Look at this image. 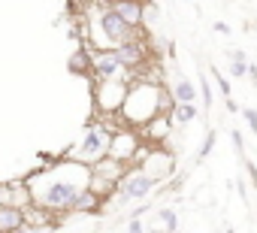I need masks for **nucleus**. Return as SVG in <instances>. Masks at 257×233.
<instances>
[{
    "label": "nucleus",
    "instance_id": "16",
    "mask_svg": "<svg viewBox=\"0 0 257 233\" xmlns=\"http://www.w3.org/2000/svg\"><path fill=\"white\" fill-rule=\"evenodd\" d=\"M158 224L164 230H179V215L176 209H158Z\"/></svg>",
    "mask_w": 257,
    "mask_h": 233
},
{
    "label": "nucleus",
    "instance_id": "3",
    "mask_svg": "<svg viewBox=\"0 0 257 233\" xmlns=\"http://www.w3.org/2000/svg\"><path fill=\"white\" fill-rule=\"evenodd\" d=\"M91 28H94V49H112V46H118V43H124V40H131V37L140 34V28L127 25L109 4L97 13Z\"/></svg>",
    "mask_w": 257,
    "mask_h": 233
},
{
    "label": "nucleus",
    "instance_id": "20",
    "mask_svg": "<svg viewBox=\"0 0 257 233\" xmlns=\"http://www.w3.org/2000/svg\"><path fill=\"white\" fill-rule=\"evenodd\" d=\"M212 79L218 82V91L224 94V100H227V97H233V91H230V82H227V76H224V73H218V70H212Z\"/></svg>",
    "mask_w": 257,
    "mask_h": 233
},
{
    "label": "nucleus",
    "instance_id": "13",
    "mask_svg": "<svg viewBox=\"0 0 257 233\" xmlns=\"http://www.w3.org/2000/svg\"><path fill=\"white\" fill-rule=\"evenodd\" d=\"M197 119H200L197 100H188V103H176V106H173V122H176V125H194Z\"/></svg>",
    "mask_w": 257,
    "mask_h": 233
},
{
    "label": "nucleus",
    "instance_id": "12",
    "mask_svg": "<svg viewBox=\"0 0 257 233\" xmlns=\"http://www.w3.org/2000/svg\"><path fill=\"white\" fill-rule=\"evenodd\" d=\"M109 7L134 28H143V7L146 0H109Z\"/></svg>",
    "mask_w": 257,
    "mask_h": 233
},
{
    "label": "nucleus",
    "instance_id": "2",
    "mask_svg": "<svg viewBox=\"0 0 257 233\" xmlns=\"http://www.w3.org/2000/svg\"><path fill=\"white\" fill-rule=\"evenodd\" d=\"M161 112V85L158 82H146V79H137L127 85V94H124V103L118 109L121 122L127 128H143L146 122H152L155 115Z\"/></svg>",
    "mask_w": 257,
    "mask_h": 233
},
{
    "label": "nucleus",
    "instance_id": "18",
    "mask_svg": "<svg viewBox=\"0 0 257 233\" xmlns=\"http://www.w3.org/2000/svg\"><path fill=\"white\" fill-rule=\"evenodd\" d=\"M233 64H230V76H236V79H242V76H248V58H230Z\"/></svg>",
    "mask_w": 257,
    "mask_h": 233
},
{
    "label": "nucleus",
    "instance_id": "17",
    "mask_svg": "<svg viewBox=\"0 0 257 233\" xmlns=\"http://www.w3.org/2000/svg\"><path fill=\"white\" fill-rule=\"evenodd\" d=\"M215 140H218V134H215V131H206V140H203V146H200V152H197V161H206V158L212 155Z\"/></svg>",
    "mask_w": 257,
    "mask_h": 233
},
{
    "label": "nucleus",
    "instance_id": "22",
    "mask_svg": "<svg viewBox=\"0 0 257 233\" xmlns=\"http://www.w3.org/2000/svg\"><path fill=\"white\" fill-rule=\"evenodd\" d=\"M230 137H233V149H236V155L242 158V155H245V143H242V134H239V131H233Z\"/></svg>",
    "mask_w": 257,
    "mask_h": 233
},
{
    "label": "nucleus",
    "instance_id": "23",
    "mask_svg": "<svg viewBox=\"0 0 257 233\" xmlns=\"http://www.w3.org/2000/svg\"><path fill=\"white\" fill-rule=\"evenodd\" d=\"M127 230H131V233H140V230H146V224L140 221V215H134L131 221H127Z\"/></svg>",
    "mask_w": 257,
    "mask_h": 233
},
{
    "label": "nucleus",
    "instance_id": "4",
    "mask_svg": "<svg viewBox=\"0 0 257 233\" xmlns=\"http://www.w3.org/2000/svg\"><path fill=\"white\" fill-rule=\"evenodd\" d=\"M137 158L143 161L140 164V170L143 173H149L158 185L161 182H167L173 173H176V155L164 146V143H152V146H140V152H137Z\"/></svg>",
    "mask_w": 257,
    "mask_h": 233
},
{
    "label": "nucleus",
    "instance_id": "9",
    "mask_svg": "<svg viewBox=\"0 0 257 233\" xmlns=\"http://www.w3.org/2000/svg\"><path fill=\"white\" fill-rule=\"evenodd\" d=\"M137 152H140V137L131 131V128H121V131H112V137H109V152L106 155H112V158H118V161H124V164H131L134 158H137Z\"/></svg>",
    "mask_w": 257,
    "mask_h": 233
},
{
    "label": "nucleus",
    "instance_id": "25",
    "mask_svg": "<svg viewBox=\"0 0 257 233\" xmlns=\"http://www.w3.org/2000/svg\"><path fill=\"white\" fill-rule=\"evenodd\" d=\"M215 31H218V34H230V25H224V22H215Z\"/></svg>",
    "mask_w": 257,
    "mask_h": 233
},
{
    "label": "nucleus",
    "instance_id": "26",
    "mask_svg": "<svg viewBox=\"0 0 257 233\" xmlns=\"http://www.w3.org/2000/svg\"><path fill=\"white\" fill-rule=\"evenodd\" d=\"M85 4H103V0H85Z\"/></svg>",
    "mask_w": 257,
    "mask_h": 233
},
{
    "label": "nucleus",
    "instance_id": "6",
    "mask_svg": "<svg viewBox=\"0 0 257 233\" xmlns=\"http://www.w3.org/2000/svg\"><path fill=\"white\" fill-rule=\"evenodd\" d=\"M127 79L115 76V79H97V88H94V97H97V109L103 115H118L121 103H124V94H127Z\"/></svg>",
    "mask_w": 257,
    "mask_h": 233
},
{
    "label": "nucleus",
    "instance_id": "21",
    "mask_svg": "<svg viewBox=\"0 0 257 233\" xmlns=\"http://www.w3.org/2000/svg\"><path fill=\"white\" fill-rule=\"evenodd\" d=\"M200 100H203L206 109H212V88H209V79L206 76H200Z\"/></svg>",
    "mask_w": 257,
    "mask_h": 233
},
{
    "label": "nucleus",
    "instance_id": "1",
    "mask_svg": "<svg viewBox=\"0 0 257 233\" xmlns=\"http://www.w3.org/2000/svg\"><path fill=\"white\" fill-rule=\"evenodd\" d=\"M91 167L82 161H67L49 170H40L28 179V200L43 212H70L73 200L82 188H88Z\"/></svg>",
    "mask_w": 257,
    "mask_h": 233
},
{
    "label": "nucleus",
    "instance_id": "15",
    "mask_svg": "<svg viewBox=\"0 0 257 233\" xmlns=\"http://www.w3.org/2000/svg\"><path fill=\"white\" fill-rule=\"evenodd\" d=\"M173 97H176V103H188V100H197V88H194V82L191 79H185V76H179L176 82H173Z\"/></svg>",
    "mask_w": 257,
    "mask_h": 233
},
{
    "label": "nucleus",
    "instance_id": "19",
    "mask_svg": "<svg viewBox=\"0 0 257 233\" xmlns=\"http://www.w3.org/2000/svg\"><path fill=\"white\" fill-rule=\"evenodd\" d=\"M239 112H242V119H245L248 131H251V134H257V109H251V106H242Z\"/></svg>",
    "mask_w": 257,
    "mask_h": 233
},
{
    "label": "nucleus",
    "instance_id": "14",
    "mask_svg": "<svg viewBox=\"0 0 257 233\" xmlns=\"http://www.w3.org/2000/svg\"><path fill=\"white\" fill-rule=\"evenodd\" d=\"M67 67H70V73H76V76L91 73V49H76V52L70 55Z\"/></svg>",
    "mask_w": 257,
    "mask_h": 233
},
{
    "label": "nucleus",
    "instance_id": "10",
    "mask_svg": "<svg viewBox=\"0 0 257 233\" xmlns=\"http://www.w3.org/2000/svg\"><path fill=\"white\" fill-rule=\"evenodd\" d=\"M121 73H124V67L112 49H94L91 52V76L94 79H115Z\"/></svg>",
    "mask_w": 257,
    "mask_h": 233
},
{
    "label": "nucleus",
    "instance_id": "24",
    "mask_svg": "<svg viewBox=\"0 0 257 233\" xmlns=\"http://www.w3.org/2000/svg\"><path fill=\"white\" fill-rule=\"evenodd\" d=\"M242 161H245V170H248V179H251V182H254V188H257V167H254V164H251V161H248L245 155H242Z\"/></svg>",
    "mask_w": 257,
    "mask_h": 233
},
{
    "label": "nucleus",
    "instance_id": "5",
    "mask_svg": "<svg viewBox=\"0 0 257 233\" xmlns=\"http://www.w3.org/2000/svg\"><path fill=\"white\" fill-rule=\"evenodd\" d=\"M158 188V182L143 173V170H124L121 179L115 182V194H118V203H137V200H149L152 191Z\"/></svg>",
    "mask_w": 257,
    "mask_h": 233
},
{
    "label": "nucleus",
    "instance_id": "7",
    "mask_svg": "<svg viewBox=\"0 0 257 233\" xmlns=\"http://www.w3.org/2000/svg\"><path fill=\"white\" fill-rule=\"evenodd\" d=\"M109 137H112L109 128H103V125L91 128V131L82 137V143L76 146V152H73L70 158H73V161H82V164H94V161H100V158L109 152Z\"/></svg>",
    "mask_w": 257,
    "mask_h": 233
},
{
    "label": "nucleus",
    "instance_id": "11",
    "mask_svg": "<svg viewBox=\"0 0 257 233\" xmlns=\"http://www.w3.org/2000/svg\"><path fill=\"white\" fill-rule=\"evenodd\" d=\"M28 227V212L19 203H0V233H19Z\"/></svg>",
    "mask_w": 257,
    "mask_h": 233
},
{
    "label": "nucleus",
    "instance_id": "8",
    "mask_svg": "<svg viewBox=\"0 0 257 233\" xmlns=\"http://www.w3.org/2000/svg\"><path fill=\"white\" fill-rule=\"evenodd\" d=\"M112 52H115V58L121 61V67L127 73H140L146 67V61H149V46H146V40H140V34L118 43V46H112Z\"/></svg>",
    "mask_w": 257,
    "mask_h": 233
}]
</instances>
